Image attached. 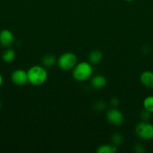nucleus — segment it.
I'll return each instance as SVG.
<instances>
[{
  "label": "nucleus",
  "instance_id": "6e6552de",
  "mask_svg": "<svg viewBox=\"0 0 153 153\" xmlns=\"http://www.w3.org/2000/svg\"><path fill=\"white\" fill-rule=\"evenodd\" d=\"M14 40V34L10 30L4 29L0 32V43L3 46H10Z\"/></svg>",
  "mask_w": 153,
  "mask_h": 153
},
{
  "label": "nucleus",
  "instance_id": "9b49d317",
  "mask_svg": "<svg viewBox=\"0 0 153 153\" xmlns=\"http://www.w3.org/2000/svg\"><path fill=\"white\" fill-rule=\"evenodd\" d=\"M41 62L44 67H52L57 64L56 57L52 54H46L42 58Z\"/></svg>",
  "mask_w": 153,
  "mask_h": 153
},
{
  "label": "nucleus",
  "instance_id": "20e7f679",
  "mask_svg": "<svg viewBox=\"0 0 153 153\" xmlns=\"http://www.w3.org/2000/svg\"><path fill=\"white\" fill-rule=\"evenodd\" d=\"M135 133L139 138L144 140L153 139V124L148 121H141L135 127Z\"/></svg>",
  "mask_w": 153,
  "mask_h": 153
},
{
  "label": "nucleus",
  "instance_id": "ddd939ff",
  "mask_svg": "<svg viewBox=\"0 0 153 153\" xmlns=\"http://www.w3.org/2000/svg\"><path fill=\"white\" fill-rule=\"evenodd\" d=\"M15 57H16V52L12 49H7L2 54V60L6 63L12 62L15 59Z\"/></svg>",
  "mask_w": 153,
  "mask_h": 153
},
{
  "label": "nucleus",
  "instance_id": "f257e3e1",
  "mask_svg": "<svg viewBox=\"0 0 153 153\" xmlns=\"http://www.w3.org/2000/svg\"><path fill=\"white\" fill-rule=\"evenodd\" d=\"M28 82L34 86L42 85L48 79V72L45 67L40 65H34L27 70Z\"/></svg>",
  "mask_w": 153,
  "mask_h": 153
},
{
  "label": "nucleus",
  "instance_id": "4468645a",
  "mask_svg": "<svg viewBox=\"0 0 153 153\" xmlns=\"http://www.w3.org/2000/svg\"><path fill=\"white\" fill-rule=\"evenodd\" d=\"M144 109L153 114V96H148L146 97L142 102Z\"/></svg>",
  "mask_w": 153,
  "mask_h": 153
},
{
  "label": "nucleus",
  "instance_id": "dca6fc26",
  "mask_svg": "<svg viewBox=\"0 0 153 153\" xmlns=\"http://www.w3.org/2000/svg\"><path fill=\"white\" fill-rule=\"evenodd\" d=\"M151 115L152 113H150L149 111H146V109H144L143 111L140 112V117L144 121H148L151 118Z\"/></svg>",
  "mask_w": 153,
  "mask_h": 153
},
{
  "label": "nucleus",
  "instance_id": "4be33fe9",
  "mask_svg": "<svg viewBox=\"0 0 153 153\" xmlns=\"http://www.w3.org/2000/svg\"><path fill=\"white\" fill-rule=\"evenodd\" d=\"M0 108H1V102H0Z\"/></svg>",
  "mask_w": 153,
  "mask_h": 153
},
{
  "label": "nucleus",
  "instance_id": "2eb2a0df",
  "mask_svg": "<svg viewBox=\"0 0 153 153\" xmlns=\"http://www.w3.org/2000/svg\"><path fill=\"white\" fill-rule=\"evenodd\" d=\"M111 140H112V144L118 147V146H120L122 143L123 137L119 133H116V134H112V137H111Z\"/></svg>",
  "mask_w": 153,
  "mask_h": 153
},
{
  "label": "nucleus",
  "instance_id": "9d476101",
  "mask_svg": "<svg viewBox=\"0 0 153 153\" xmlns=\"http://www.w3.org/2000/svg\"><path fill=\"white\" fill-rule=\"evenodd\" d=\"M103 58V53L99 49H94L88 55V62L92 64H99Z\"/></svg>",
  "mask_w": 153,
  "mask_h": 153
},
{
  "label": "nucleus",
  "instance_id": "f8f14e48",
  "mask_svg": "<svg viewBox=\"0 0 153 153\" xmlns=\"http://www.w3.org/2000/svg\"><path fill=\"white\" fill-rule=\"evenodd\" d=\"M118 150L116 146L112 144H103L98 146L97 149V153H115Z\"/></svg>",
  "mask_w": 153,
  "mask_h": 153
},
{
  "label": "nucleus",
  "instance_id": "f03ea898",
  "mask_svg": "<svg viewBox=\"0 0 153 153\" xmlns=\"http://www.w3.org/2000/svg\"><path fill=\"white\" fill-rule=\"evenodd\" d=\"M92 65L87 61H81L77 63L72 70V76L76 82H85L92 78Z\"/></svg>",
  "mask_w": 153,
  "mask_h": 153
},
{
  "label": "nucleus",
  "instance_id": "7ed1b4c3",
  "mask_svg": "<svg viewBox=\"0 0 153 153\" xmlns=\"http://www.w3.org/2000/svg\"><path fill=\"white\" fill-rule=\"evenodd\" d=\"M77 63V56L71 52H67L62 54L57 59V64L63 71L72 70Z\"/></svg>",
  "mask_w": 153,
  "mask_h": 153
},
{
  "label": "nucleus",
  "instance_id": "6ab92c4d",
  "mask_svg": "<svg viewBox=\"0 0 153 153\" xmlns=\"http://www.w3.org/2000/svg\"><path fill=\"white\" fill-rule=\"evenodd\" d=\"M110 104L112 107L116 108L117 106L118 105V104H119V100H118V99L115 98V97H114V98H112L111 99Z\"/></svg>",
  "mask_w": 153,
  "mask_h": 153
},
{
  "label": "nucleus",
  "instance_id": "39448f33",
  "mask_svg": "<svg viewBox=\"0 0 153 153\" xmlns=\"http://www.w3.org/2000/svg\"><path fill=\"white\" fill-rule=\"evenodd\" d=\"M106 117L108 123L116 126H121L124 120L123 114L116 108H112L106 112Z\"/></svg>",
  "mask_w": 153,
  "mask_h": 153
},
{
  "label": "nucleus",
  "instance_id": "a211bd4d",
  "mask_svg": "<svg viewBox=\"0 0 153 153\" xmlns=\"http://www.w3.org/2000/svg\"><path fill=\"white\" fill-rule=\"evenodd\" d=\"M134 150L135 152L137 153H143L146 152L145 147L141 143H136L134 147Z\"/></svg>",
  "mask_w": 153,
  "mask_h": 153
},
{
  "label": "nucleus",
  "instance_id": "f3484780",
  "mask_svg": "<svg viewBox=\"0 0 153 153\" xmlns=\"http://www.w3.org/2000/svg\"><path fill=\"white\" fill-rule=\"evenodd\" d=\"M94 108L97 111H103L106 108V104L103 101H98L94 103Z\"/></svg>",
  "mask_w": 153,
  "mask_h": 153
},
{
  "label": "nucleus",
  "instance_id": "1a4fd4ad",
  "mask_svg": "<svg viewBox=\"0 0 153 153\" xmlns=\"http://www.w3.org/2000/svg\"><path fill=\"white\" fill-rule=\"evenodd\" d=\"M106 85V79L103 75H95L91 79V85L94 89H103Z\"/></svg>",
  "mask_w": 153,
  "mask_h": 153
},
{
  "label": "nucleus",
  "instance_id": "aec40b11",
  "mask_svg": "<svg viewBox=\"0 0 153 153\" xmlns=\"http://www.w3.org/2000/svg\"><path fill=\"white\" fill-rule=\"evenodd\" d=\"M2 83H3V77H2V76L0 74V87L2 85Z\"/></svg>",
  "mask_w": 153,
  "mask_h": 153
},
{
  "label": "nucleus",
  "instance_id": "423d86ee",
  "mask_svg": "<svg viewBox=\"0 0 153 153\" xmlns=\"http://www.w3.org/2000/svg\"><path fill=\"white\" fill-rule=\"evenodd\" d=\"M11 81L14 84L19 86L26 85L28 82L27 71L22 69H17L14 70L11 74Z\"/></svg>",
  "mask_w": 153,
  "mask_h": 153
},
{
  "label": "nucleus",
  "instance_id": "412c9836",
  "mask_svg": "<svg viewBox=\"0 0 153 153\" xmlns=\"http://www.w3.org/2000/svg\"><path fill=\"white\" fill-rule=\"evenodd\" d=\"M124 1H128V2H130V1H133L134 0H124Z\"/></svg>",
  "mask_w": 153,
  "mask_h": 153
},
{
  "label": "nucleus",
  "instance_id": "0eeeda50",
  "mask_svg": "<svg viewBox=\"0 0 153 153\" xmlns=\"http://www.w3.org/2000/svg\"><path fill=\"white\" fill-rule=\"evenodd\" d=\"M141 84L148 89H153V72L146 70L141 73L140 76Z\"/></svg>",
  "mask_w": 153,
  "mask_h": 153
}]
</instances>
